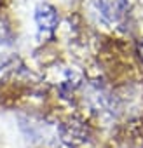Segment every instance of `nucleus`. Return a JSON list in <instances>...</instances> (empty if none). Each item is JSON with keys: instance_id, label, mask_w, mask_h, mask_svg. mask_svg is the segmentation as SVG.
Returning a JSON list of instances; mask_svg holds the SVG:
<instances>
[{"instance_id": "f257e3e1", "label": "nucleus", "mask_w": 143, "mask_h": 148, "mask_svg": "<svg viewBox=\"0 0 143 148\" xmlns=\"http://www.w3.org/2000/svg\"><path fill=\"white\" fill-rule=\"evenodd\" d=\"M35 23H37V28H38L40 33L49 35L56 30V26L59 23V14L52 5L40 4L35 9Z\"/></svg>"}, {"instance_id": "f03ea898", "label": "nucleus", "mask_w": 143, "mask_h": 148, "mask_svg": "<svg viewBox=\"0 0 143 148\" xmlns=\"http://www.w3.org/2000/svg\"><path fill=\"white\" fill-rule=\"evenodd\" d=\"M96 7L107 23H117L129 9L127 0H96Z\"/></svg>"}]
</instances>
